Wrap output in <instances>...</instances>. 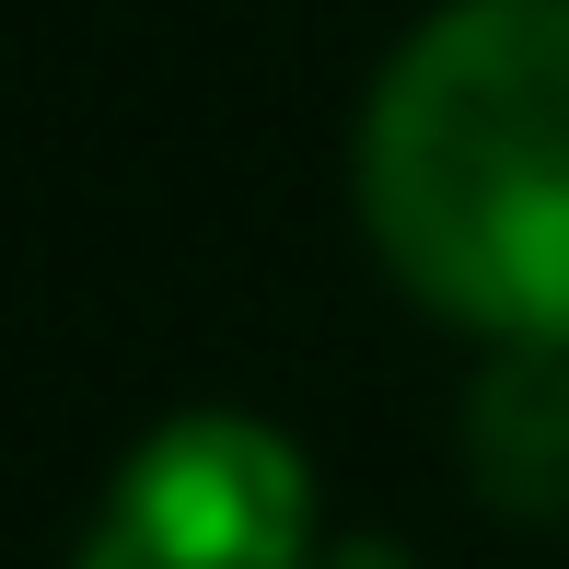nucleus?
<instances>
[{"instance_id": "obj_1", "label": "nucleus", "mask_w": 569, "mask_h": 569, "mask_svg": "<svg viewBox=\"0 0 569 569\" xmlns=\"http://www.w3.org/2000/svg\"><path fill=\"white\" fill-rule=\"evenodd\" d=\"M360 221L430 315L569 349V0H442L383 59Z\"/></svg>"}, {"instance_id": "obj_4", "label": "nucleus", "mask_w": 569, "mask_h": 569, "mask_svg": "<svg viewBox=\"0 0 569 569\" xmlns=\"http://www.w3.org/2000/svg\"><path fill=\"white\" fill-rule=\"evenodd\" d=\"M315 569H419V558H407L396 535H360V547H338V558H315Z\"/></svg>"}, {"instance_id": "obj_3", "label": "nucleus", "mask_w": 569, "mask_h": 569, "mask_svg": "<svg viewBox=\"0 0 569 569\" xmlns=\"http://www.w3.org/2000/svg\"><path fill=\"white\" fill-rule=\"evenodd\" d=\"M465 477L500 523H569V349H500L465 383Z\"/></svg>"}, {"instance_id": "obj_2", "label": "nucleus", "mask_w": 569, "mask_h": 569, "mask_svg": "<svg viewBox=\"0 0 569 569\" xmlns=\"http://www.w3.org/2000/svg\"><path fill=\"white\" fill-rule=\"evenodd\" d=\"M315 558V465L268 419H163L106 477L70 569H302Z\"/></svg>"}]
</instances>
